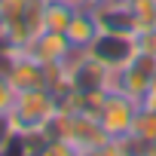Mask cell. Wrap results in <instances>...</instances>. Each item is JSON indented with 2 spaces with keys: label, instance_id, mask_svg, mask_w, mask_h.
Here are the masks:
<instances>
[{
  "label": "cell",
  "instance_id": "cell-5",
  "mask_svg": "<svg viewBox=\"0 0 156 156\" xmlns=\"http://www.w3.org/2000/svg\"><path fill=\"white\" fill-rule=\"evenodd\" d=\"M95 19H98V28L101 31H110V34H129V37H138V31L144 28L141 19L135 16V9L129 6V0H107L104 6L92 9Z\"/></svg>",
  "mask_w": 156,
  "mask_h": 156
},
{
  "label": "cell",
  "instance_id": "cell-9",
  "mask_svg": "<svg viewBox=\"0 0 156 156\" xmlns=\"http://www.w3.org/2000/svg\"><path fill=\"white\" fill-rule=\"evenodd\" d=\"M73 9H76L73 0H46V12H43V25H46V31H58V34H64L67 25H70V19H73Z\"/></svg>",
  "mask_w": 156,
  "mask_h": 156
},
{
  "label": "cell",
  "instance_id": "cell-1",
  "mask_svg": "<svg viewBox=\"0 0 156 156\" xmlns=\"http://www.w3.org/2000/svg\"><path fill=\"white\" fill-rule=\"evenodd\" d=\"M58 110V98L49 86H37V89H25L16 92L12 110H9V122L16 129V135H43L49 119Z\"/></svg>",
  "mask_w": 156,
  "mask_h": 156
},
{
  "label": "cell",
  "instance_id": "cell-8",
  "mask_svg": "<svg viewBox=\"0 0 156 156\" xmlns=\"http://www.w3.org/2000/svg\"><path fill=\"white\" fill-rule=\"evenodd\" d=\"M98 34H101V28H98L95 12L86 9V6H76V9H73V19H70V25H67V31H64V37L70 40V46H73V49H89Z\"/></svg>",
  "mask_w": 156,
  "mask_h": 156
},
{
  "label": "cell",
  "instance_id": "cell-11",
  "mask_svg": "<svg viewBox=\"0 0 156 156\" xmlns=\"http://www.w3.org/2000/svg\"><path fill=\"white\" fill-rule=\"evenodd\" d=\"M37 156H83V153L76 150L67 138H46L43 135V141L37 147Z\"/></svg>",
  "mask_w": 156,
  "mask_h": 156
},
{
  "label": "cell",
  "instance_id": "cell-14",
  "mask_svg": "<svg viewBox=\"0 0 156 156\" xmlns=\"http://www.w3.org/2000/svg\"><path fill=\"white\" fill-rule=\"evenodd\" d=\"M12 101H16V89L9 86V80L0 73V116L12 110Z\"/></svg>",
  "mask_w": 156,
  "mask_h": 156
},
{
  "label": "cell",
  "instance_id": "cell-2",
  "mask_svg": "<svg viewBox=\"0 0 156 156\" xmlns=\"http://www.w3.org/2000/svg\"><path fill=\"white\" fill-rule=\"evenodd\" d=\"M86 55L95 58V61H101V64L110 67V70H119V67L132 64V58L138 55V43H135V37H129V34L101 31V34L92 40V46L86 49Z\"/></svg>",
  "mask_w": 156,
  "mask_h": 156
},
{
  "label": "cell",
  "instance_id": "cell-7",
  "mask_svg": "<svg viewBox=\"0 0 156 156\" xmlns=\"http://www.w3.org/2000/svg\"><path fill=\"white\" fill-rule=\"evenodd\" d=\"M25 52H28L34 61H40V64H58V61H64V58L73 52V46H70V40H67L64 34H58V31H43L40 37H34V40L25 46Z\"/></svg>",
  "mask_w": 156,
  "mask_h": 156
},
{
  "label": "cell",
  "instance_id": "cell-17",
  "mask_svg": "<svg viewBox=\"0 0 156 156\" xmlns=\"http://www.w3.org/2000/svg\"><path fill=\"white\" fill-rule=\"evenodd\" d=\"M150 156H156V141H153V144H150Z\"/></svg>",
  "mask_w": 156,
  "mask_h": 156
},
{
  "label": "cell",
  "instance_id": "cell-13",
  "mask_svg": "<svg viewBox=\"0 0 156 156\" xmlns=\"http://www.w3.org/2000/svg\"><path fill=\"white\" fill-rule=\"evenodd\" d=\"M86 156H126V150H122V138H107L101 147L89 150Z\"/></svg>",
  "mask_w": 156,
  "mask_h": 156
},
{
  "label": "cell",
  "instance_id": "cell-12",
  "mask_svg": "<svg viewBox=\"0 0 156 156\" xmlns=\"http://www.w3.org/2000/svg\"><path fill=\"white\" fill-rule=\"evenodd\" d=\"M135 43H138V52H147V55H153V58H156V25L141 28V31H138V37H135Z\"/></svg>",
  "mask_w": 156,
  "mask_h": 156
},
{
  "label": "cell",
  "instance_id": "cell-6",
  "mask_svg": "<svg viewBox=\"0 0 156 156\" xmlns=\"http://www.w3.org/2000/svg\"><path fill=\"white\" fill-rule=\"evenodd\" d=\"M3 76L9 80V86L16 92H25V89H37V86H46V67L40 61H34L25 49L6 64Z\"/></svg>",
  "mask_w": 156,
  "mask_h": 156
},
{
  "label": "cell",
  "instance_id": "cell-15",
  "mask_svg": "<svg viewBox=\"0 0 156 156\" xmlns=\"http://www.w3.org/2000/svg\"><path fill=\"white\" fill-rule=\"evenodd\" d=\"M141 104H144V107H156V73L150 76V86H147V92H144Z\"/></svg>",
  "mask_w": 156,
  "mask_h": 156
},
{
  "label": "cell",
  "instance_id": "cell-4",
  "mask_svg": "<svg viewBox=\"0 0 156 156\" xmlns=\"http://www.w3.org/2000/svg\"><path fill=\"white\" fill-rule=\"evenodd\" d=\"M64 138L86 156L89 150H95V147H101V144L107 141V132L101 129V122H98L95 113L70 110V119H67V132H64Z\"/></svg>",
  "mask_w": 156,
  "mask_h": 156
},
{
  "label": "cell",
  "instance_id": "cell-10",
  "mask_svg": "<svg viewBox=\"0 0 156 156\" xmlns=\"http://www.w3.org/2000/svg\"><path fill=\"white\" fill-rule=\"evenodd\" d=\"M132 135H138V138H144V141H156V107H138V113H135V122H132Z\"/></svg>",
  "mask_w": 156,
  "mask_h": 156
},
{
  "label": "cell",
  "instance_id": "cell-18",
  "mask_svg": "<svg viewBox=\"0 0 156 156\" xmlns=\"http://www.w3.org/2000/svg\"><path fill=\"white\" fill-rule=\"evenodd\" d=\"M0 37H3V16H0Z\"/></svg>",
  "mask_w": 156,
  "mask_h": 156
},
{
  "label": "cell",
  "instance_id": "cell-3",
  "mask_svg": "<svg viewBox=\"0 0 156 156\" xmlns=\"http://www.w3.org/2000/svg\"><path fill=\"white\" fill-rule=\"evenodd\" d=\"M138 107H141V104L132 101L129 95H122V92H110L95 116H98L101 129L107 132V138H126V135H132V122H135Z\"/></svg>",
  "mask_w": 156,
  "mask_h": 156
},
{
  "label": "cell",
  "instance_id": "cell-16",
  "mask_svg": "<svg viewBox=\"0 0 156 156\" xmlns=\"http://www.w3.org/2000/svg\"><path fill=\"white\" fill-rule=\"evenodd\" d=\"M104 3H107V0H76V6H86V9H98Z\"/></svg>",
  "mask_w": 156,
  "mask_h": 156
}]
</instances>
